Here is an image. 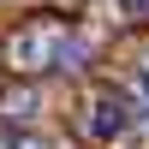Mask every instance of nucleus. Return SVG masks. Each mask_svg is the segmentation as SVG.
Returning a JSON list of instances; mask_svg holds the SVG:
<instances>
[{
    "mask_svg": "<svg viewBox=\"0 0 149 149\" xmlns=\"http://www.w3.org/2000/svg\"><path fill=\"white\" fill-rule=\"evenodd\" d=\"M119 6H125V12H149V0H119Z\"/></svg>",
    "mask_w": 149,
    "mask_h": 149,
    "instance_id": "5",
    "label": "nucleus"
},
{
    "mask_svg": "<svg viewBox=\"0 0 149 149\" xmlns=\"http://www.w3.org/2000/svg\"><path fill=\"white\" fill-rule=\"evenodd\" d=\"M125 125H131V102L119 90H95L90 102H84V131H90V137L107 143V137H119Z\"/></svg>",
    "mask_w": 149,
    "mask_h": 149,
    "instance_id": "2",
    "label": "nucleus"
},
{
    "mask_svg": "<svg viewBox=\"0 0 149 149\" xmlns=\"http://www.w3.org/2000/svg\"><path fill=\"white\" fill-rule=\"evenodd\" d=\"M137 90H143V102H149V72H143V84H137Z\"/></svg>",
    "mask_w": 149,
    "mask_h": 149,
    "instance_id": "6",
    "label": "nucleus"
},
{
    "mask_svg": "<svg viewBox=\"0 0 149 149\" xmlns=\"http://www.w3.org/2000/svg\"><path fill=\"white\" fill-rule=\"evenodd\" d=\"M84 54H90V42H84L66 18H30L24 30H12V42H6V60L18 72H72Z\"/></svg>",
    "mask_w": 149,
    "mask_h": 149,
    "instance_id": "1",
    "label": "nucleus"
},
{
    "mask_svg": "<svg viewBox=\"0 0 149 149\" xmlns=\"http://www.w3.org/2000/svg\"><path fill=\"white\" fill-rule=\"evenodd\" d=\"M0 149H48V137H36V131H0Z\"/></svg>",
    "mask_w": 149,
    "mask_h": 149,
    "instance_id": "4",
    "label": "nucleus"
},
{
    "mask_svg": "<svg viewBox=\"0 0 149 149\" xmlns=\"http://www.w3.org/2000/svg\"><path fill=\"white\" fill-rule=\"evenodd\" d=\"M36 107H42L36 90H0V119H30Z\"/></svg>",
    "mask_w": 149,
    "mask_h": 149,
    "instance_id": "3",
    "label": "nucleus"
}]
</instances>
